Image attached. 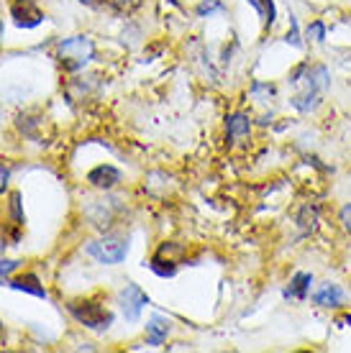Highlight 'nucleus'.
Returning <instances> with one entry per match:
<instances>
[{
    "mask_svg": "<svg viewBox=\"0 0 351 353\" xmlns=\"http://www.w3.org/2000/svg\"><path fill=\"white\" fill-rule=\"evenodd\" d=\"M290 85H303V92L292 97V108L300 110V113H310L313 108L318 105V100L323 95L328 85H331V77H328V70H325L323 64H316V67H310V64H300L295 67L290 74Z\"/></svg>",
    "mask_w": 351,
    "mask_h": 353,
    "instance_id": "1",
    "label": "nucleus"
},
{
    "mask_svg": "<svg viewBox=\"0 0 351 353\" xmlns=\"http://www.w3.org/2000/svg\"><path fill=\"white\" fill-rule=\"evenodd\" d=\"M57 59L67 72H77L95 59V44L88 36H70L57 44Z\"/></svg>",
    "mask_w": 351,
    "mask_h": 353,
    "instance_id": "2",
    "label": "nucleus"
},
{
    "mask_svg": "<svg viewBox=\"0 0 351 353\" xmlns=\"http://www.w3.org/2000/svg\"><path fill=\"white\" fill-rule=\"evenodd\" d=\"M70 315L77 320L79 325L90 327V330H108L113 325L115 315L106 305H100L97 300H79V302H70L67 305Z\"/></svg>",
    "mask_w": 351,
    "mask_h": 353,
    "instance_id": "3",
    "label": "nucleus"
},
{
    "mask_svg": "<svg viewBox=\"0 0 351 353\" xmlns=\"http://www.w3.org/2000/svg\"><path fill=\"white\" fill-rule=\"evenodd\" d=\"M85 254L95 259L97 264L113 266L121 264L123 259L129 256V243L123 239H115V236H106V239L90 241L88 246H85Z\"/></svg>",
    "mask_w": 351,
    "mask_h": 353,
    "instance_id": "4",
    "label": "nucleus"
},
{
    "mask_svg": "<svg viewBox=\"0 0 351 353\" xmlns=\"http://www.w3.org/2000/svg\"><path fill=\"white\" fill-rule=\"evenodd\" d=\"M10 18H13V26L16 28H36L44 23L46 13L39 6H36L34 0H13L10 3Z\"/></svg>",
    "mask_w": 351,
    "mask_h": 353,
    "instance_id": "5",
    "label": "nucleus"
},
{
    "mask_svg": "<svg viewBox=\"0 0 351 353\" xmlns=\"http://www.w3.org/2000/svg\"><path fill=\"white\" fill-rule=\"evenodd\" d=\"M121 310H123V318L126 320H131V323H136L139 320V315H141V310L149 305V294L141 290L139 284H126L121 290Z\"/></svg>",
    "mask_w": 351,
    "mask_h": 353,
    "instance_id": "6",
    "label": "nucleus"
},
{
    "mask_svg": "<svg viewBox=\"0 0 351 353\" xmlns=\"http://www.w3.org/2000/svg\"><path fill=\"white\" fill-rule=\"evenodd\" d=\"M8 287L16 292H23V294H34L39 300H49V292L44 290L41 279L36 274H21V276H10Z\"/></svg>",
    "mask_w": 351,
    "mask_h": 353,
    "instance_id": "7",
    "label": "nucleus"
},
{
    "mask_svg": "<svg viewBox=\"0 0 351 353\" xmlns=\"http://www.w3.org/2000/svg\"><path fill=\"white\" fill-rule=\"evenodd\" d=\"M121 179H123V174L113 164H100V167L88 172V182L93 187H97V190H111V187H115Z\"/></svg>",
    "mask_w": 351,
    "mask_h": 353,
    "instance_id": "8",
    "label": "nucleus"
},
{
    "mask_svg": "<svg viewBox=\"0 0 351 353\" xmlns=\"http://www.w3.org/2000/svg\"><path fill=\"white\" fill-rule=\"evenodd\" d=\"M249 133H252V118L246 113H231L226 118V136H229L231 143L249 139Z\"/></svg>",
    "mask_w": 351,
    "mask_h": 353,
    "instance_id": "9",
    "label": "nucleus"
},
{
    "mask_svg": "<svg viewBox=\"0 0 351 353\" xmlns=\"http://www.w3.org/2000/svg\"><path fill=\"white\" fill-rule=\"evenodd\" d=\"M169 330H172V323L167 318H162V315H154V318L146 323V345H162L167 341Z\"/></svg>",
    "mask_w": 351,
    "mask_h": 353,
    "instance_id": "10",
    "label": "nucleus"
},
{
    "mask_svg": "<svg viewBox=\"0 0 351 353\" xmlns=\"http://www.w3.org/2000/svg\"><path fill=\"white\" fill-rule=\"evenodd\" d=\"M313 302H316L318 307H336V305H341L343 302L341 287H336V284H323V287L313 294Z\"/></svg>",
    "mask_w": 351,
    "mask_h": 353,
    "instance_id": "11",
    "label": "nucleus"
},
{
    "mask_svg": "<svg viewBox=\"0 0 351 353\" xmlns=\"http://www.w3.org/2000/svg\"><path fill=\"white\" fill-rule=\"evenodd\" d=\"M310 284H313V276L305 272H298L290 279V287L285 290V297H292V300H305L307 292H310Z\"/></svg>",
    "mask_w": 351,
    "mask_h": 353,
    "instance_id": "12",
    "label": "nucleus"
},
{
    "mask_svg": "<svg viewBox=\"0 0 351 353\" xmlns=\"http://www.w3.org/2000/svg\"><path fill=\"white\" fill-rule=\"evenodd\" d=\"M151 269V272L157 274V276H162V279H167V276H175L177 274V264H175V259H169V256H162V254H154V256L149 259V264H146Z\"/></svg>",
    "mask_w": 351,
    "mask_h": 353,
    "instance_id": "13",
    "label": "nucleus"
},
{
    "mask_svg": "<svg viewBox=\"0 0 351 353\" xmlns=\"http://www.w3.org/2000/svg\"><path fill=\"white\" fill-rule=\"evenodd\" d=\"M249 6H254V10L262 18L264 28H272L277 21V8H274V0H246Z\"/></svg>",
    "mask_w": 351,
    "mask_h": 353,
    "instance_id": "14",
    "label": "nucleus"
},
{
    "mask_svg": "<svg viewBox=\"0 0 351 353\" xmlns=\"http://www.w3.org/2000/svg\"><path fill=\"white\" fill-rule=\"evenodd\" d=\"M8 215H10V225H13V228H23V223H26V215H23V203H21V192H13V194H10Z\"/></svg>",
    "mask_w": 351,
    "mask_h": 353,
    "instance_id": "15",
    "label": "nucleus"
},
{
    "mask_svg": "<svg viewBox=\"0 0 351 353\" xmlns=\"http://www.w3.org/2000/svg\"><path fill=\"white\" fill-rule=\"evenodd\" d=\"M18 266H21V261H16V259H6V256H0V284H8L10 274L16 272Z\"/></svg>",
    "mask_w": 351,
    "mask_h": 353,
    "instance_id": "16",
    "label": "nucleus"
},
{
    "mask_svg": "<svg viewBox=\"0 0 351 353\" xmlns=\"http://www.w3.org/2000/svg\"><path fill=\"white\" fill-rule=\"evenodd\" d=\"M307 39H313V41H318V44H323L325 41V23L323 21H313L310 26H307Z\"/></svg>",
    "mask_w": 351,
    "mask_h": 353,
    "instance_id": "17",
    "label": "nucleus"
},
{
    "mask_svg": "<svg viewBox=\"0 0 351 353\" xmlns=\"http://www.w3.org/2000/svg\"><path fill=\"white\" fill-rule=\"evenodd\" d=\"M285 41L292 46H303V41H300V31H298V18L290 13V28H287V36H285Z\"/></svg>",
    "mask_w": 351,
    "mask_h": 353,
    "instance_id": "18",
    "label": "nucleus"
},
{
    "mask_svg": "<svg viewBox=\"0 0 351 353\" xmlns=\"http://www.w3.org/2000/svg\"><path fill=\"white\" fill-rule=\"evenodd\" d=\"M10 174H13V167H10L8 161H0V194L8 190Z\"/></svg>",
    "mask_w": 351,
    "mask_h": 353,
    "instance_id": "19",
    "label": "nucleus"
},
{
    "mask_svg": "<svg viewBox=\"0 0 351 353\" xmlns=\"http://www.w3.org/2000/svg\"><path fill=\"white\" fill-rule=\"evenodd\" d=\"M316 221H318V210L316 208H305V212H303V218H300V225H303V228H316Z\"/></svg>",
    "mask_w": 351,
    "mask_h": 353,
    "instance_id": "20",
    "label": "nucleus"
},
{
    "mask_svg": "<svg viewBox=\"0 0 351 353\" xmlns=\"http://www.w3.org/2000/svg\"><path fill=\"white\" fill-rule=\"evenodd\" d=\"M115 10H121V13H131L141 6V0H113Z\"/></svg>",
    "mask_w": 351,
    "mask_h": 353,
    "instance_id": "21",
    "label": "nucleus"
},
{
    "mask_svg": "<svg viewBox=\"0 0 351 353\" xmlns=\"http://www.w3.org/2000/svg\"><path fill=\"white\" fill-rule=\"evenodd\" d=\"M216 10H223V6L220 3H216V0H205L200 8H198V16H211V13H216Z\"/></svg>",
    "mask_w": 351,
    "mask_h": 353,
    "instance_id": "22",
    "label": "nucleus"
},
{
    "mask_svg": "<svg viewBox=\"0 0 351 353\" xmlns=\"http://www.w3.org/2000/svg\"><path fill=\"white\" fill-rule=\"evenodd\" d=\"M341 223H343V228L351 233V205H346V208L341 210Z\"/></svg>",
    "mask_w": 351,
    "mask_h": 353,
    "instance_id": "23",
    "label": "nucleus"
},
{
    "mask_svg": "<svg viewBox=\"0 0 351 353\" xmlns=\"http://www.w3.org/2000/svg\"><path fill=\"white\" fill-rule=\"evenodd\" d=\"M6 345V327H3V323H0V348Z\"/></svg>",
    "mask_w": 351,
    "mask_h": 353,
    "instance_id": "24",
    "label": "nucleus"
},
{
    "mask_svg": "<svg viewBox=\"0 0 351 353\" xmlns=\"http://www.w3.org/2000/svg\"><path fill=\"white\" fill-rule=\"evenodd\" d=\"M0 121H3V110H0Z\"/></svg>",
    "mask_w": 351,
    "mask_h": 353,
    "instance_id": "25",
    "label": "nucleus"
}]
</instances>
